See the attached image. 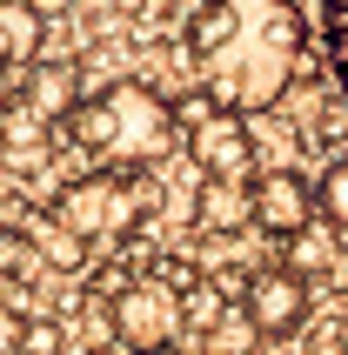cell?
Segmentation results:
<instances>
[{
  "mask_svg": "<svg viewBox=\"0 0 348 355\" xmlns=\"http://www.w3.org/2000/svg\"><path fill=\"white\" fill-rule=\"evenodd\" d=\"M188 60L221 114H261L308 67V20L295 0H201L188 20Z\"/></svg>",
  "mask_w": 348,
  "mask_h": 355,
  "instance_id": "cell-1",
  "label": "cell"
},
{
  "mask_svg": "<svg viewBox=\"0 0 348 355\" xmlns=\"http://www.w3.org/2000/svg\"><path fill=\"white\" fill-rule=\"evenodd\" d=\"M67 128H74V141L94 161H107L114 175H134V168H148V161H161L174 148L168 101H161L155 87H141V80H114V87L87 94L74 114H67Z\"/></svg>",
  "mask_w": 348,
  "mask_h": 355,
  "instance_id": "cell-2",
  "label": "cell"
},
{
  "mask_svg": "<svg viewBox=\"0 0 348 355\" xmlns=\"http://www.w3.org/2000/svg\"><path fill=\"white\" fill-rule=\"evenodd\" d=\"M134 215H141L134 175H114V168H94V175L67 181L60 201H54V221H60L74 241H107V235H121Z\"/></svg>",
  "mask_w": 348,
  "mask_h": 355,
  "instance_id": "cell-3",
  "label": "cell"
},
{
  "mask_svg": "<svg viewBox=\"0 0 348 355\" xmlns=\"http://www.w3.org/2000/svg\"><path fill=\"white\" fill-rule=\"evenodd\" d=\"M107 322H114V342L134 355H161L174 336H181V295H174V282H121V295L107 302Z\"/></svg>",
  "mask_w": 348,
  "mask_h": 355,
  "instance_id": "cell-4",
  "label": "cell"
},
{
  "mask_svg": "<svg viewBox=\"0 0 348 355\" xmlns=\"http://www.w3.org/2000/svg\"><path fill=\"white\" fill-rule=\"evenodd\" d=\"M241 315L254 322V336L261 342H281L295 336L302 322H308V282H295L281 261H268V268H254L248 282H241Z\"/></svg>",
  "mask_w": 348,
  "mask_h": 355,
  "instance_id": "cell-5",
  "label": "cell"
},
{
  "mask_svg": "<svg viewBox=\"0 0 348 355\" xmlns=\"http://www.w3.org/2000/svg\"><path fill=\"white\" fill-rule=\"evenodd\" d=\"M248 221L261 235L288 241L302 221H315V188L295 175V168H261V175L248 181Z\"/></svg>",
  "mask_w": 348,
  "mask_h": 355,
  "instance_id": "cell-6",
  "label": "cell"
},
{
  "mask_svg": "<svg viewBox=\"0 0 348 355\" xmlns=\"http://www.w3.org/2000/svg\"><path fill=\"white\" fill-rule=\"evenodd\" d=\"M188 155L201 161V175L208 181H254V135L241 114H208L201 128L188 135Z\"/></svg>",
  "mask_w": 348,
  "mask_h": 355,
  "instance_id": "cell-7",
  "label": "cell"
},
{
  "mask_svg": "<svg viewBox=\"0 0 348 355\" xmlns=\"http://www.w3.org/2000/svg\"><path fill=\"white\" fill-rule=\"evenodd\" d=\"M20 107L40 121H67L80 107V67L74 60H27L20 74Z\"/></svg>",
  "mask_w": 348,
  "mask_h": 355,
  "instance_id": "cell-8",
  "label": "cell"
},
{
  "mask_svg": "<svg viewBox=\"0 0 348 355\" xmlns=\"http://www.w3.org/2000/svg\"><path fill=\"white\" fill-rule=\"evenodd\" d=\"M281 268H288L295 282H315V275H335L342 268V235H335L329 221L315 215V221H302L288 241H281Z\"/></svg>",
  "mask_w": 348,
  "mask_h": 355,
  "instance_id": "cell-9",
  "label": "cell"
},
{
  "mask_svg": "<svg viewBox=\"0 0 348 355\" xmlns=\"http://www.w3.org/2000/svg\"><path fill=\"white\" fill-rule=\"evenodd\" d=\"M194 221L208 228V235H234V228H248V181H208L194 188Z\"/></svg>",
  "mask_w": 348,
  "mask_h": 355,
  "instance_id": "cell-10",
  "label": "cell"
},
{
  "mask_svg": "<svg viewBox=\"0 0 348 355\" xmlns=\"http://www.w3.org/2000/svg\"><path fill=\"white\" fill-rule=\"evenodd\" d=\"M40 40H47V20H40L27 0H0V67L40 60Z\"/></svg>",
  "mask_w": 348,
  "mask_h": 355,
  "instance_id": "cell-11",
  "label": "cell"
},
{
  "mask_svg": "<svg viewBox=\"0 0 348 355\" xmlns=\"http://www.w3.org/2000/svg\"><path fill=\"white\" fill-rule=\"evenodd\" d=\"M27 248H34L47 268H80V241L60 228L54 215H40V221H27Z\"/></svg>",
  "mask_w": 348,
  "mask_h": 355,
  "instance_id": "cell-12",
  "label": "cell"
},
{
  "mask_svg": "<svg viewBox=\"0 0 348 355\" xmlns=\"http://www.w3.org/2000/svg\"><path fill=\"white\" fill-rule=\"evenodd\" d=\"M308 188H315V215L342 235V228H348V161H329L322 181H308Z\"/></svg>",
  "mask_w": 348,
  "mask_h": 355,
  "instance_id": "cell-13",
  "label": "cell"
},
{
  "mask_svg": "<svg viewBox=\"0 0 348 355\" xmlns=\"http://www.w3.org/2000/svg\"><path fill=\"white\" fill-rule=\"evenodd\" d=\"M221 315H228V295H221L214 282H188V295H181V322H188L194 336H208Z\"/></svg>",
  "mask_w": 348,
  "mask_h": 355,
  "instance_id": "cell-14",
  "label": "cell"
},
{
  "mask_svg": "<svg viewBox=\"0 0 348 355\" xmlns=\"http://www.w3.org/2000/svg\"><path fill=\"white\" fill-rule=\"evenodd\" d=\"M208 349L214 355H254V349H261V336H254V322L241 315V309H228V315L208 329Z\"/></svg>",
  "mask_w": 348,
  "mask_h": 355,
  "instance_id": "cell-15",
  "label": "cell"
},
{
  "mask_svg": "<svg viewBox=\"0 0 348 355\" xmlns=\"http://www.w3.org/2000/svg\"><path fill=\"white\" fill-rule=\"evenodd\" d=\"M40 128H47V121L27 114V107H0V141H7L14 155H40Z\"/></svg>",
  "mask_w": 348,
  "mask_h": 355,
  "instance_id": "cell-16",
  "label": "cell"
},
{
  "mask_svg": "<svg viewBox=\"0 0 348 355\" xmlns=\"http://www.w3.org/2000/svg\"><path fill=\"white\" fill-rule=\"evenodd\" d=\"M60 349H67V329L60 322H47V315L20 322V355H60Z\"/></svg>",
  "mask_w": 348,
  "mask_h": 355,
  "instance_id": "cell-17",
  "label": "cell"
},
{
  "mask_svg": "<svg viewBox=\"0 0 348 355\" xmlns=\"http://www.w3.org/2000/svg\"><path fill=\"white\" fill-rule=\"evenodd\" d=\"M168 114H174V135H181V128L194 135V128H201L208 114H221V107H214V101L201 94V87H194V94H181V107H168Z\"/></svg>",
  "mask_w": 348,
  "mask_h": 355,
  "instance_id": "cell-18",
  "label": "cell"
},
{
  "mask_svg": "<svg viewBox=\"0 0 348 355\" xmlns=\"http://www.w3.org/2000/svg\"><path fill=\"white\" fill-rule=\"evenodd\" d=\"M329 34H335V67L348 74V0H329Z\"/></svg>",
  "mask_w": 348,
  "mask_h": 355,
  "instance_id": "cell-19",
  "label": "cell"
},
{
  "mask_svg": "<svg viewBox=\"0 0 348 355\" xmlns=\"http://www.w3.org/2000/svg\"><path fill=\"white\" fill-rule=\"evenodd\" d=\"M20 322L27 315H14V309L0 302V355H20Z\"/></svg>",
  "mask_w": 348,
  "mask_h": 355,
  "instance_id": "cell-20",
  "label": "cell"
},
{
  "mask_svg": "<svg viewBox=\"0 0 348 355\" xmlns=\"http://www.w3.org/2000/svg\"><path fill=\"white\" fill-rule=\"evenodd\" d=\"M27 7H34L40 20H54V14H67V7H74V0H27Z\"/></svg>",
  "mask_w": 348,
  "mask_h": 355,
  "instance_id": "cell-21",
  "label": "cell"
},
{
  "mask_svg": "<svg viewBox=\"0 0 348 355\" xmlns=\"http://www.w3.org/2000/svg\"><path fill=\"white\" fill-rule=\"evenodd\" d=\"M14 101V67H0V107Z\"/></svg>",
  "mask_w": 348,
  "mask_h": 355,
  "instance_id": "cell-22",
  "label": "cell"
}]
</instances>
